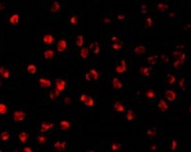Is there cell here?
I'll return each mask as SVG.
<instances>
[{"label": "cell", "instance_id": "cell-7", "mask_svg": "<svg viewBox=\"0 0 191 152\" xmlns=\"http://www.w3.org/2000/svg\"><path fill=\"white\" fill-rule=\"evenodd\" d=\"M53 51L51 50H48L45 51L44 53V56L47 59L51 58L54 55Z\"/></svg>", "mask_w": 191, "mask_h": 152}, {"label": "cell", "instance_id": "cell-3", "mask_svg": "<svg viewBox=\"0 0 191 152\" xmlns=\"http://www.w3.org/2000/svg\"><path fill=\"white\" fill-rule=\"evenodd\" d=\"M54 39L50 35H47L44 36L43 40L44 42L50 44L53 42Z\"/></svg>", "mask_w": 191, "mask_h": 152}, {"label": "cell", "instance_id": "cell-6", "mask_svg": "<svg viewBox=\"0 0 191 152\" xmlns=\"http://www.w3.org/2000/svg\"><path fill=\"white\" fill-rule=\"evenodd\" d=\"M162 111H165L167 109L168 106L166 103L163 100H161L158 105Z\"/></svg>", "mask_w": 191, "mask_h": 152}, {"label": "cell", "instance_id": "cell-5", "mask_svg": "<svg viewBox=\"0 0 191 152\" xmlns=\"http://www.w3.org/2000/svg\"><path fill=\"white\" fill-rule=\"evenodd\" d=\"M19 17L17 14H14L11 16L10 18V22L13 24H15L17 23L19 21Z\"/></svg>", "mask_w": 191, "mask_h": 152}, {"label": "cell", "instance_id": "cell-8", "mask_svg": "<svg viewBox=\"0 0 191 152\" xmlns=\"http://www.w3.org/2000/svg\"><path fill=\"white\" fill-rule=\"evenodd\" d=\"M83 43V37L82 35H79L77 37L76 43L79 46H81Z\"/></svg>", "mask_w": 191, "mask_h": 152}, {"label": "cell", "instance_id": "cell-11", "mask_svg": "<svg viewBox=\"0 0 191 152\" xmlns=\"http://www.w3.org/2000/svg\"><path fill=\"white\" fill-rule=\"evenodd\" d=\"M177 146V143L175 141H173L172 143V150H174L176 148Z\"/></svg>", "mask_w": 191, "mask_h": 152}, {"label": "cell", "instance_id": "cell-10", "mask_svg": "<svg viewBox=\"0 0 191 152\" xmlns=\"http://www.w3.org/2000/svg\"><path fill=\"white\" fill-rule=\"evenodd\" d=\"M71 22L73 24H75L77 23V19L76 17L75 16H73L71 18L70 20Z\"/></svg>", "mask_w": 191, "mask_h": 152}, {"label": "cell", "instance_id": "cell-9", "mask_svg": "<svg viewBox=\"0 0 191 152\" xmlns=\"http://www.w3.org/2000/svg\"><path fill=\"white\" fill-rule=\"evenodd\" d=\"M36 68L34 65H29L28 67V69L29 72H33L34 73V72H35Z\"/></svg>", "mask_w": 191, "mask_h": 152}, {"label": "cell", "instance_id": "cell-1", "mask_svg": "<svg viewBox=\"0 0 191 152\" xmlns=\"http://www.w3.org/2000/svg\"><path fill=\"white\" fill-rule=\"evenodd\" d=\"M67 46V43L65 40H60L59 41L57 44V49L60 52H63Z\"/></svg>", "mask_w": 191, "mask_h": 152}, {"label": "cell", "instance_id": "cell-4", "mask_svg": "<svg viewBox=\"0 0 191 152\" xmlns=\"http://www.w3.org/2000/svg\"><path fill=\"white\" fill-rule=\"evenodd\" d=\"M60 7L59 4L56 1H55L51 6L50 10L52 12H56L59 10Z\"/></svg>", "mask_w": 191, "mask_h": 152}, {"label": "cell", "instance_id": "cell-2", "mask_svg": "<svg viewBox=\"0 0 191 152\" xmlns=\"http://www.w3.org/2000/svg\"><path fill=\"white\" fill-rule=\"evenodd\" d=\"M165 95L167 98L170 101L174 100L176 98V94L173 91L171 90H168L165 93Z\"/></svg>", "mask_w": 191, "mask_h": 152}]
</instances>
